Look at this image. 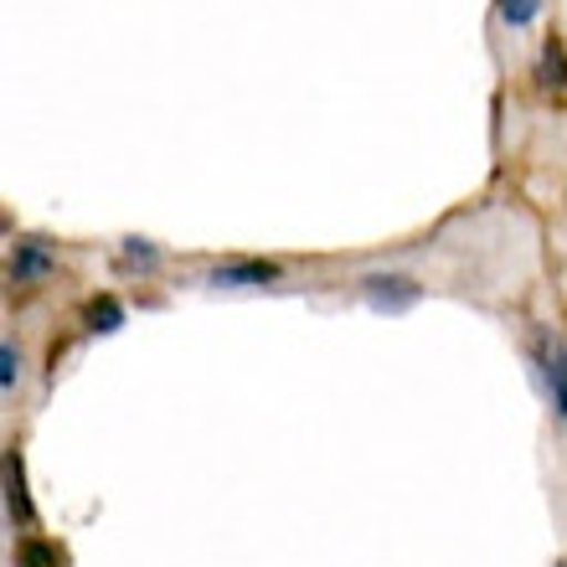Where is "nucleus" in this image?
Here are the masks:
<instances>
[{"instance_id": "nucleus-1", "label": "nucleus", "mask_w": 567, "mask_h": 567, "mask_svg": "<svg viewBox=\"0 0 567 567\" xmlns=\"http://www.w3.org/2000/svg\"><path fill=\"white\" fill-rule=\"evenodd\" d=\"M361 295H367V305L372 310H408V305H419V284L403 279V274H372V279H361Z\"/></svg>"}, {"instance_id": "nucleus-2", "label": "nucleus", "mask_w": 567, "mask_h": 567, "mask_svg": "<svg viewBox=\"0 0 567 567\" xmlns=\"http://www.w3.org/2000/svg\"><path fill=\"white\" fill-rule=\"evenodd\" d=\"M274 279H279V264H264V258H243V264L212 269L217 289H258V284H274Z\"/></svg>"}, {"instance_id": "nucleus-3", "label": "nucleus", "mask_w": 567, "mask_h": 567, "mask_svg": "<svg viewBox=\"0 0 567 567\" xmlns=\"http://www.w3.org/2000/svg\"><path fill=\"white\" fill-rule=\"evenodd\" d=\"M6 516L16 526H31V495H27V464L16 449H6Z\"/></svg>"}, {"instance_id": "nucleus-4", "label": "nucleus", "mask_w": 567, "mask_h": 567, "mask_svg": "<svg viewBox=\"0 0 567 567\" xmlns=\"http://www.w3.org/2000/svg\"><path fill=\"white\" fill-rule=\"evenodd\" d=\"M542 372H547V392H553L557 419H567V346H542Z\"/></svg>"}, {"instance_id": "nucleus-5", "label": "nucleus", "mask_w": 567, "mask_h": 567, "mask_svg": "<svg viewBox=\"0 0 567 567\" xmlns=\"http://www.w3.org/2000/svg\"><path fill=\"white\" fill-rule=\"evenodd\" d=\"M537 73H542V89L553 93V99H567V47L557 42V37L542 47V68H537Z\"/></svg>"}, {"instance_id": "nucleus-6", "label": "nucleus", "mask_w": 567, "mask_h": 567, "mask_svg": "<svg viewBox=\"0 0 567 567\" xmlns=\"http://www.w3.org/2000/svg\"><path fill=\"white\" fill-rule=\"evenodd\" d=\"M47 269H52V254H47L42 243H16V258H11V279L16 284L42 279Z\"/></svg>"}, {"instance_id": "nucleus-7", "label": "nucleus", "mask_w": 567, "mask_h": 567, "mask_svg": "<svg viewBox=\"0 0 567 567\" xmlns=\"http://www.w3.org/2000/svg\"><path fill=\"white\" fill-rule=\"evenodd\" d=\"M124 326V310H120V299L114 295H99L89 305V330H99V336H114V330Z\"/></svg>"}, {"instance_id": "nucleus-8", "label": "nucleus", "mask_w": 567, "mask_h": 567, "mask_svg": "<svg viewBox=\"0 0 567 567\" xmlns=\"http://www.w3.org/2000/svg\"><path fill=\"white\" fill-rule=\"evenodd\" d=\"M16 567H62V557H58V547H52V542L27 537L21 547H16Z\"/></svg>"}, {"instance_id": "nucleus-9", "label": "nucleus", "mask_w": 567, "mask_h": 567, "mask_svg": "<svg viewBox=\"0 0 567 567\" xmlns=\"http://www.w3.org/2000/svg\"><path fill=\"white\" fill-rule=\"evenodd\" d=\"M495 6H501V16H506L511 27H532L542 11V0H495Z\"/></svg>"}, {"instance_id": "nucleus-10", "label": "nucleus", "mask_w": 567, "mask_h": 567, "mask_svg": "<svg viewBox=\"0 0 567 567\" xmlns=\"http://www.w3.org/2000/svg\"><path fill=\"white\" fill-rule=\"evenodd\" d=\"M16 372H21V357H16V346L6 341V346H0V388H6V392L16 388Z\"/></svg>"}, {"instance_id": "nucleus-11", "label": "nucleus", "mask_w": 567, "mask_h": 567, "mask_svg": "<svg viewBox=\"0 0 567 567\" xmlns=\"http://www.w3.org/2000/svg\"><path fill=\"white\" fill-rule=\"evenodd\" d=\"M124 254H130V264H155V248H145V243H130V248H124Z\"/></svg>"}]
</instances>
